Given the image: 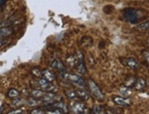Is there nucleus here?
<instances>
[{"mask_svg":"<svg viewBox=\"0 0 149 114\" xmlns=\"http://www.w3.org/2000/svg\"><path fill=\"white\" fill-rule=\"evenodd\" d=\"M61 77L65 79L70 83L74 84L75 86H77L81 90H85V83H84L83 79L79 75H76V74H70V73H61Z\"/></svg>","mask_w":149,"mask_h":114,"instance_id":"nucleus-1","label":"nucleus"},{"mask_svg":"<svg viewBox=\"0 0 149 114\" xmlns=\"http://www.w3.org/2000/svg\"><path fill=\"white\" fill-rule=\"evenodd\" d=\"M88 85H89L90 91H91V92H92L93 96L94 98H96L98 100H102L103 99H104V95H103V93L100 90L98 85H97L93 79L88 80Z\"/></svg>","mask_w":149,"mask_h":114,"instance_id":"nucleus-2","label":"nucleus"},{"mask_svg":"<svg viewBox=\"0 0 149 114\" xmlns=\"http://www.w3.org/2000/svg\"><path fill=\"white\" fill-rule=\"evenodd\" d=\"M125 17L130 23H136L140 19V12L133 8H128L125 11Z\"/></svg>","mask_w":149,"mask_h":114,"instance_id":"nucleus-3","label":"nucleus"},{"mask_svg":"<svg viewBox=\"0 0 149 114\" xmlns=\"http://www.w3.org/2000/svg\"><path fill=\"white\" fill-rule=\"evenodd\" d=\"M38 86H40V88H41V91H43L51 92V91H53L56 90V87L53 84H51V82L48 81L47 79H45L44 78L38 79Z\"/></svg>","mask_w":149,"mask_h":114,"instance_id":"nucleus-4","label":"nucleus"},{"mask_svg":"<svg viewBox=\"0 0 149 114\" xmlns=\"http://www.w3.org/2000/svg\"><path fill=\"white\" fill-rule=\"evenodd\" d=\"M61 97L57 96L56 94H53L51 92H48V93H45L44 97L42 98V100L44 102H46L47 104H51V103H54L58 99H60Z\"/></svg>","mask_w":149,"mask_h":114,"instance_id":"nucleus-5","label":"nucleus"},{"mask_svg":"<svg viewBox=\"0 0 149 114\" xmlns=\"http://www.w3.org/2000/svg\"><path fill=\"white\" fill-rule=\"evenodd\" d=\"M72 111L75 114H82L86 111V105L81 102H76L72 106Z\"/></svg>","mask_w":149,"mask_h":114,"instance_id":"nucleus-6","label":"nucleus"},{"mask_svg":"<svg viewBox=\"0 0 149 114\" xmlns=\"http://www.w3.org/2000/svg\"><path fill=\"white\" fill-rule=\"evenodd\" d=\"M113 101L115 104L120 105V106H124V107H127V106H130V100L128 99L125 98H123V97H114L113 98Z\"/></svg>","mask_w":149,"mask_h":114,"instance_id":"nucleus-7","label":"nucleus"},{"mask_svg":"<svg viewBox=\"0 0 149 114\" xmlns=\"http://www.w3.org/2000/svg\"><path fill=\"white\" fill-rule=\"evenodd\" d=\"M125 63V65L128 68H130L132 69H137L139 68V63L137 62V60H135L134 58H128V59H126Z\"/></svg>","mask_w":149,"mask_h":114,"instance_id":"nucleus-8","label":"nucleus"},{"mask_svg":"<svg viewBox=\"0 0 149 114\" xmlns=\"http://www.w3.org/2000/svg\"><path fill=\"white\" fill-rule=\"evenodd\" d=\"M42 77L49 82H52L55 80V75L51 71H49V69H44V70H42Z\"/></svg>","mask_w":149,"mask_h":114,"instance_id":"nucleus-9","label":"nucleus"},{"mask_svg":"<svg viewBox=\"0 0 149 114\" xmlns=\"http://www.w3.org/2000/svg\"><path fill=\"white\" fill-rule=\"evenodd\" d=\"M13 33V28L11 27H6L0 28V39L1 37H8Z\"/></svg>","mask_w":149,"mask_h":114,"instance_id":"nucleus-10","label":"nucleus"},{"mask_svg":"<svg viewBox=\"0 0 149 114\" xmlns=\"http://www.w3.org/2000/svg\"><path fill=\"white\" fill-rule=\"evenodd\" d=\"M146 79L144 78H139L136 79V82H135V84H134V88H135V90L141 91L146 87Z\"/></svg>","mask_w":149,"mask_h":114,"instance_id":"nucleus-11","label":"nucleus"},{"mask_svg":"<svg viewBox=\"0 0 149 114\" xmlns=\"http://www.w3.org/2000/svg\"><path fill=\"white\" fill-rule=\"evenodd\" d=\"M43 102L42 99H36V98H30L27 100V104L30 107H35V106H38L40 105Z\"/></svg>","mask_w":149,"mask_h":114,"instance_id":"nucleus-12","label":"nucleus"},{"mask_svg":"<svg viewBox=\"0 0 149 114\" xmlns=\"http://www.w3.org/2000/svg\"><path fill=\"white\" fill-rule=\"evenodd\" d=\"M77 72L80 73L81 75H84L86 74L87 72V69H86V67H85V64H84V61H80L77 63Z\"/></svg>","mask_w":149,"mask_h":114,"instance_id":"nucleus-13","label":"nucleus"},{"mask_svg":"<svg viewBox=\"0 0 149 114\" xmlns=\"http://www.w3.org/2000/svg\"><path fill=\"white\" fill-rule=\"evenodd\" d=\"M77 97L81 98L82 100H87L90 98V94L85 91V90H78L76 91Z\"/></svg>","mask_w":149,"mask_h":114,"instance_id":"nucleus-14","label":"nucleus"},{"mask_svg":"<svg viewBox=\"0 0 149 114\" xmlns=\"http://www.w3.org/2000/svg\"><path fill=\"white\" fill-rule=\"evenodd\" d=\"M120 92L121 94L123 95L124 97H129L130 95L132 94V91H131V88H128L125 85H123L121 86L120 88Z\"/></svg>","mask_w":149,"mask_h":114,"instance_id":"nucleus-15","label":"nucleus"},{"mask_svg":"<svg viewBox=\"0 0 149 114\" xmlns=\"http://www.w3.org/2000/svg\"><path fill=\"white\" fill-rule=\"evenodd\" d=\"M45 95V92L40 90H33L31 91V96L36 99H42Z\"/></svg>","mask_w":149,"mask_h":114,"instance_id":"nucleus-16","label":"nucleus"},{"mask_svg":"<svg viewBox=\"0 0 149 114\" xmlns=\"http://www.w3.org/2000/svg\"><path fill=\"white\" fill-rule=\"evenodd\" d=\"M51 67H52L53 68L57 69V70H62V69H64V66L62 64V62L61 60H54L52 63H51Z\"/></svg>","mask_w":149,"mask_h":114,"instance_id":"nucleus-17","label":"nucleus"},{"mask_svg":"<svg viewBox=\"0 0 149 114\" xmlns=\"http://www.w3.org/2000/svg\"><path fill=\"white\" fill-rule=\"evenodd\" d=\"M25 102H27V101H25V99L17 97L12 101V106L13 107H19V106H22Z\"/></svg>","mask_w":149,"mask_h":114,"instance_id":"nucleus-18","label":"nucleus"},{"mask_svg":"<svg viewBox=\"0 0 149 114\" xmlns=\"http://www.w3.org/2000/svg\"><path fill=\"white\" fill-rule=\"evenodd\" d=\"M19 91L16 88H11V90L8 92V96L11 99H16L17 97H19Z\"/></svg>","mask_w":149,"mask_h":114,"instance_id":"nucleus-19","label":"nucleus"},{"mask_svg":"<svg viewBox=\"0 0 149 114\" xmlns=\"http://www.w3.org/2000/svg\"><path fill=\"white\" fill-rule=\"evenodd\" d=\"M93 111L94 114H106V111H104V110L100 105H94L93 108Z\"/></svg>","mask_w":149,"mask_h":114,"instance_id":"nucleus-20","label":"nucleus"},{"mask_svg":"<svg viewBox=\"0 0 149 114\" xmlns=\"http://www.w3.org/2000/svg\"><path fill=\"white\" fill-rule=\"evenodd\" d=\"M135 82H136V79H135L134 77H131L128 79H126V81L125 82V86H126L128 88H131V87L134 86Z\"/></svg>","mask_w":149,"mask_h":114,"instance_id":"nucleus-21","label":"nucleus"},{"mask_svg":"<svg viewBox=\"0 0 149 114\" xmlns=\"http://www.w3.org/2000/svg\"><path fill=\"white\" fill-rule=\"evenodd\" d=\"M137 29H138V30H141V31L149 29V20H148V21H146V22H143V23H141V24H139L138 26H137Z\"/></svg>","mask_w":149,"mask_h":114,"instance_id":"nucleus-22","label":"nucleus"},{"mask_svg":"<svg viewBox=\"0 0 149 114\" xmlns=\"http://www.w3.org/2000/svg\"><path fill=\"white\" fill-rule=\"evenodd\" d=\"M49 110H48L46 111V114H64V112L59 109H56V108H54V109H50V108H49Z\"/></svg>","mask_w":149,"mask_h":114,"instance_id":"nucleus-23","label":"nucleus"},{"mask_svg":"<svg viewBox=\"0 0 149 114\" xmlns=\"http://www.w3.org/2000/svg\"><path fill=\"white\" fill-rule=\"evenodd\" d=\"M67 62L70 67H74L77 64V59H76L75 57L72 56V57H70V58L67 59Z\"/></svg>","mask_w":149,"mask_h":114,"instance_id":"nucleus-24","label":"nucleus"},{"mask_svg":"<svg viewBox=\"0 0 149 114\" xmlns=\"http://www.w3.org/2000/svg\"><path fill=\"white\" fill-rule=\"evenodd\" d=\"M66 95L67 97L70 99H73L77 97V94H76V91H66Z\"/></svg>","mask_w":149,"mask_h":114,"instance_id":"nucleus-25","label":"nucleus"},{"mask_svg":"<svg viewBox=\"0 0 149 114\" xmlns=\"http://www.w3.org/2000/svg\"><path fill=\"white\" fill-rule=\"evenodd\" d=\"M31 72L34 76H36V77H41V76H42V70H40V69L38 68H33Z\"/></svg>","mask_w":149,"mask_h":114,"instance_id":"nucleus-26","label":"nucleus"},{"mask_svg":"<svg viewBox=\"0 0 149 114\" xmlns=\"http://www.w3.org/2000/svg\"><path fill=\"white\" fill-rule=\"evenodd\" d=\"M30 114H46V112L40 109H34L31 111Z\"/></svg>","mask_w":149,"mask_h":114,"instance_id":"nucleus-27","label":"nucleus"},{"mask_svg":"<svg viewBox=\"0 0 149 114\" xmlns=\"http://www.w3.org/2000/svg\"><path fill=\"white\" fill-rule=\"evenodd\" d=\"M12 23L10 21H0V28H6V27H10Z\"/></svg>","mask_w":149,"mask_h":114,"instance_id":"nucleus-28","label":"nucleus"},{"mask_svg":"<svg viewBox=\"0 0 149 114\" xmlns=\"http://www.w3.org/2000/svg\"><path fill=\"white\" fill-rule=\"evenodd\" d=\"M22 112H23V111L21 109H17V110H14V111H10L8 114H20Z\"/></svg>","mask_w":149,"mask_h":114,"instance_id":"nucleus-29","label":"nucleus"},{"mask_svg":"<svg viewBox=\"0 0 149 114\" xmlns=\"http://www.w3.org/2000/svg\"><path fill=\"white\" fill-rule=\"evenodd\" d=\"M6 43V39H5V37H1V39H0V47L5 45Z\"/></svg>","mask_w":149,"mask_h":114,"instance_id":"nucleus-30","label":"nucleus"},{"mask_svg":"<svg viewBox=\"0 0 149 114\" xmlns=\"http://www.w3.org/2000/svg\"><path fill=\"white\" fill-rule=\"evenodd\" d=\"M144 56H145V58H146L147 63L149 64V51H145L144 52Z\"/></svg>","mask_w":149,"mask_h":114,"instance_id":"nucleus-31","label":"nucleus"},{"mask_svg":"<svg viewBox=\"0 0 149 114\" xmlns=\"http://www.w3.org/2000/svg\"><path fill=\"white\" fill-rule=\"evenodd\" d=\"M106 114H114V113L112 112L111 111H106Z\"/></svg>","mask_w":149,"mask_h":114,"instance_id":"nucleus-32","label":"nucleus"},{"mask_svg":"<svg viewBox=\"0 0 149 114\" xmlns=\"http://www.w3.org/2000/svg\"><path fill=\"white\" fill-rule=\"evenodd\" d=\"M3 113V109H2V107H0V114H2Z\"/></svg>","mask_w":149,"mask_h":114,"instance_id":"nucleus-33","label":"nucleus"},{"mask_svg":"<svg viewBox=\"0 0 149 114\" xmlns=\"http://www.w3.org/2000/svg\"><path fill=\"white\" fill-rule=\"evenodd\" d=\"M147 46H148V47H149V40H148V41H147Z\"/></svg>","mask_w":149,"mask_h":114,"instance_id":"nucleus-34","label":"nucleus"},{"mask_svg":"<svg viewBox=\"0 0 149 114\" xmlns=\"http://www.w3.org/2000/svg\"><path fill=\"white\" fill-rule=\"evenodd\" d=\"M20 114H25V113H23V112H22V113H20Z\"/></svg>","mask_w":149,"mask_h":114,"instance_id":"nucleus-35","label":"nucleus"}]
</instances>
